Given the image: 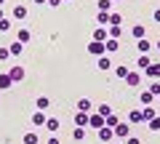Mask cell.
Returning <instances> with one entry per match:
<instances>
[{"instance_id": "cell-1", "label": "cell", "mask_w": 160, "mask_h": 144, "mask_svg": "<svg viewBox=\"0 0 160 144\" xmlns=\"http://www.w3.org/2000/svg\"><path fill=\"white\" fill-rule=\"evenodd\" d=\"M99 139H102V142H112L115 139V128H109V126L99 128Z\"/></svg>"}, {"instance_id": "cell-2", "label": "cell", "mask_w": 160, "mask_h": 144, "mask_svg": "<svg viewBox=\"0 0 160 144\" xmlns=\"http://www.w3.org/2000/svg\"><path fill=\"white\" fill-rule=\"evenodd\" d=\"M88 51H91V53H93V56H102V53H104V51H107V48H104V43H99V40H93V43H91V46H88Z\"/></svg>"}, {"instance_id": "cell-3", "label": "cell", "mask_w": 160, "mask_h": 144, "mask_svg": "<svg viewBox=\"0 0 160 144\" xmlns=\"http://www.w3.org/2000/svg\"><path fill=\"white\" fill-rule=\"evenodd\" d=\"M88 126H93V128H104V117L99 115V112H96V115H88Z\"/></svg>"}, {"instance_id": "cell-4", "label": "cell", "mask_w": 160, "mask_h": 144, "mask_svg": "<svg viewBox=\"0 0 160 144\" xmlns=\"http://www.w3.org/2000/svg\"><path fill=\"white\" fill-rule=\"evenodd\" d=\"M126 83H128V86H133V88H136L139 83H142V75H139V72H128V75H126Z\"/></svg>"}, {"instance_id": "cell-5", "label": "cell", "mask_w": 160, "mask_h": 144, "mask_svg": "<svg viewBox=\"0 0 160 144\" xmlns=\"http://www.w3.org/2000/svg\"><path fill=\"white\" fill-rule=\"evenodd\" d=\"M75 123H78V128L88 126V112H78V115H75Z\"/></svg>"}, {"instance_id": "cell-6", "label": "cell", "mask_w": 160, "mask_h": 144, "mask_svg": "<svg viewBox=\"0 0 160 144\" xmlns=\"http://www.w3.org/2000/svg\"><path fill=\"white\" fill-rule=\"evenodd\" d=\"M144 117H142V110H131L128 112V123H142Z\"/></svg>"}, {"instance_id": "cell-7", "label": "cell", "mask_w": 160, "mask_h": 144, "mask_svg": "<svg viewBox=\"0 0 160 144\" xmlns=\"http://www.w3.org/2000/svg\"><path fill=\"white\" fill-rule=\"evenodd\" d=\"M115 136H128V123H118L115 126Z\"/></svg>"}, {"instance_id": "cell-8", "label": "cell", "mask_w": 160, "mask_h": 144, "mask_svg": "<svg viewBox=\"0 0 160 144\" xmlns=\"http://www.w3.org/2000/svg\"><path fill=\"white\" fill-rule=\"evenodd\" d=\"M155 115H158V112H155V110H152V107H149V104H147V107H144V110H142V117H144V120H147V123H149V120H152V117H155Z\"/></svg>"}, {"instance_id": "cell-9", "label": "cell", "mask_w": 160, "mask_h": 144, "mask_svg": "<svg viewBox=\"0 0 160 144\" xmlns=\"http://www.w3.org/2000/svg\"><path fill=\"white\" fill-rule=\"evenodd\" d=\"M99 69H112V62H109V56H99Z\"/></svg>"}, {"instance_id": "cell-10", "label": "cell", "mask_w": 160, "mask_h": 144, "mask_svg": "<svg viewBox=\"0 0 160 144\" xmlns=\"http://www.w3.org/2000/svg\"><path fill=\"white\" fill-rule=\"evenodd\" d=\"M147 75L149 77H160V64H149V67H147Z\"/></svg>"}, {"instance_id": "cell-11", "label": "cell", "mask_w": 160, "mask_h": 144, "mask_svg": "<svg viewBox=\"0 0 160 144\" xmlns=\"http://www.w3.org/2000/svg\"><path fill=\"white\" fill-rule=\"evenodd\" d=\"M22 77H24V69L22 67H13L11 69V80H22Z\"/></svg>"}, {"instance_id": "cell-12", "label": "cell", "mask_w": 160, "mask_h": 144, "mask_svg": "<svg viewBox=\"0 0 160 144\" xmlns=\"http://www.w3.org/2000/svg\"><path fill=\"white\" fill-rule=\"evenodd\" d=\"M149 48H152V46H149V40H147V37H142V40H139V51H142V53H149Z\"/></svg>"}, {"instance_id": "cell-13", "label": "cell", "mask_w": 160, "mask_h": 144, "mask_svg": "<svg viewBox=\"0 0 160 144\" xmlns=\"http://www.w3.org/2000/svg\"><path fill=\"white\" fill-rule=\"evenodd\" d=\"M93 40L104 43V40H107V29H96V32H93Z\"/></svg>"}, {"instance_id": "cell-14", "label": "cell", "mask_w": 160, "mask_h": 144, "mask_svg": "<svg viewBox=\"0 0 160 144\" xmlns=\"http://www.w3.org/2000/svg\"><path fill=\"white\" fill-rule=\"evenodd\" d=\"M78 110L80 112H88V110H91V102H88V99H80V102H78Z\"/></svg>"}, {"instance_id": "cell-15", "label": "cell", "mask_w": 160, "mask_h": 144, "mask_svg": "<svg viewBox=\"0 0 160 144\" xmlns=\"http://www.w3.org/2000/svg\"><path fill=\"white\" fill-rule=\"evenodd\" d=\"M149 64H152V62H149V56H147V53H142V56H139V67H142V69H147Z\"/></svg>"}, {"instance_id": "cell-16", "label": "cell", "mask_w": 160, "mask_h": 144, "mask_svg": "<svg viewBox=\"0 0 160 144\" xmlns=\"http://www.w3.org/2000/svg\"><path fill=\"white\" fill-rule=\"evenodd\" d=\"M104 123H107L109 128H115V126H118L120 120H118V115H107V117H104Z\"/></svg>"}, {"instance_id": "cell-17", "label": "cell", "mask_w": 160, "mask_h": 144, "mask_svg": "<svg viewBox=\"0 0 160 144\" xmlns=\"http://www.w3.org/2000/svg\"><path fill=\"white\" fill-rule=\"evenodd\" d=\"M46 120H48V117L43 115V112H38V115L32 117V123H35V126H43V123H46Z\"/></svg>"}, {"instance_id": "cell-18", "label": "cell", "mask_w": 160, "mask_h": 144, "mask_svg": "<svg viewBox=\"0 0 160 144\" xmlns=\"http://www.w3.org/2000/svg\"><path fill=\"white\" fill-rule=\"evenodd\" d=\"M133 37H136V40H142V37H144V27H142V24L133 27Z\"/></svg>"}, {"instance_id": "cell-19", "label": "cell", "mask_w": 160, "mask_h": 144, "mask_svg": "<svg viewBox=\"0 0 160 144\" xmlns=\"http://www.w3.org/2000/svg\"><path fill=\"white\" fill-rule=\"evenodd\" d=\"M11 75H0V88H8V86H11Z\"/></svg>"}, {"instance_id": "cell-20", "label": "cell", "mask_w": 160, "mask_h": 144, "mask_svg": "<svg viewBox=\"0 0 160 144\" xmlns=\"http://www.w3.org/2000/svg\"><path fill=\"white\" fill-rule=\"evenodd\" d=\"M99 8L109 13V8H112V0H99Z\"/></svg>"}, {"instance_id": "cell-21", "label": "cell", "mask_w": 160, "mask_h": 144, "mask_svg": "<svg viewBox=\"0 0 160 144\" xmlns=\"http://www.w3.org/2000/svg\"><path fill=\"white\" fill-rule=\"evenodd\" d=\"M24 144H38V133H27L24 136Z\"/></svg>"}, {"instance_id": "cell-22", "label": "cell", "mask_w": 160, "mask_h": 144, "mask_svg": "<svg viewBox=\"0 0 160 144\" xmlns=\"http://www.w3.org/2000/svg\"><path fill=\"white\" fill-rule=\"evenodd\" d=\"M13 16H16V19H24V16H27V8H24V6H19L16 11H13Z\"/></svg>"}, {"instance_id": "cell-23", "label": "cell", "mask_w": 160, "mask_h": 144, "mask_svg": "<svg viewBox=\"0 0 160 144\" xmlns=\"http://www.w3.org/2000/svg\"><path fill=\"white\" fill-rule=\"evenodd\" d=\"M149 128H152V131H160V117H158V115L149 120Z\"/></svg>"}, {"instance_id": "cell-24", "label": "cell", "mask_w": 160, "mask_h": 144, "mask_svg": "<svg viewBox=\"0 0 160 144\" xmlns=\"http://www.w3.org/2000/svg\"><path fill=\"white\" fill-rule=\"evenodd\" d=\"M152 99H155V96H152L149 91H147V93H142V104H144V107H147V104H152Z\"/></svg>"}, {"instance_id": "cell-25", "label": "cell", "mask_w": 160, "mask_h": 144, "mask_svg": "<svg viewBox=\"0 0 160 144\" xmlns=\"http://www.w3.org/2000/svg\"><path fill=\"white\" fill-rule=\"evenodd\" d=\"M99 24H109V13L107 11H99Z\"/></svg>"}, {"instance_id": "cell-26", "label": "cell", "mask_w": 160, "mask_h": 144, "mask_svg": "<svg viewBox=\"0 0 160 144\" xmlns=\"http://www.w3.org/2000/svg\"><path fill=\"white\" fill-rule=\"evenodd\" d=\"M115 75H118V77H123V80H126V75H128V67H118V69H115Z\"/></svg>"}, {"instance_id": "cell-27", "label": "cell", "mask_w": 160, "mask_h": 144, "mask_svg": "<svg viewBox=\"0 0 160 144\" xmlns=\"http://www.w3.org/2000/svg\"><path fill=\"white\" fill-rule=\"evenodd\" d=\"M46 107H48V99H46V96H40V99H38V110L43 112V110H46Z\"/></svg>"}, {"instance_id": "cell-28", "label": "cell", "mask_w": 160, "mask_h": 144, "mask_svg": "<svg viewBox=\"0 0 160 144\" xmlns=\"http://www.w3.org/2000/svg\"><path fill=\"white\" fill-rule=\"evenodd\" d=\"M29 40V32L27 29H19V43H27Z\"/></svg>"}, {"instance_id": "cell-29", "label": "cell", "mask_w": 160, "mask_h": 144, "mask_svg": "<svg viewBox=\"0 0 160 144\" xmlns=\"http://www.w3.org/2000/svg\"><path fill=\"white\" fill-rule=\"evenodd\" d=\"M99 115H102V117H107V115H112V110H109L107 104H102V107H99Z\"/></svg>"}, {"instance_id": "cell-30", "label": "cell", "mask_w": 160, "mask_h": 144, "mask_svg": "<svg viewBox=\"0 0 160 144\" xmlns=\"http://www.w3.org/2000/svg\"><path fill=\"white\" fill-rule=\"evenodd\" d=\"M120 35H123V29H120V27H112V29H109V37H115V40H118Z\"/></svg>"}, {"instance_id": "cell-31", "label": "cell", "mask_w": 160, "mask_h": 144, "mask_svg": "<svg viewBox=\"0 0 160 144\" xmlns=\"http://www.w3.org/2000/svg\"><path fill=\"white\" fill-rule=\"evenodd\" d=\"M109 24H112V27H120V16L118 13H109Z\"/></svg>"}, {"instance_id": "cell-32", "label": "cell", "mask_w": 160, "mask_h": 144, "mask_svg": "<svg viewBox=\"0 0 160 144\" xmlns=\"http://www.w3.org/2000/svg\"><path fill=\"white\" fill-rule=\"evenodd\" d=\"M46 126H48V131H56V128H59V120H53V117H51V120H46Z\"/></svg>"}, {"instance_id": "cell-33", "label": "cell", "mask_w": 160, "mask_h": 144, "mask_svg": "<svg viewBox=\"0 0 160 144\" xmlns=\"http://www.w3.org/2000/svg\"><path fill=\"white\" fill-rule=\"evenodd\" d=\"M11 53H13V56H19V53H22V43H13V46H11Z\"/></svg>"}, {"instance_id": "cell-34", "label": "cell", "mask_w": 160, "mask_h": 144, "mask_svg": "<svg viewBox=\"0 0 160 144\" xmlns=\"http://www.w3.org/2000/svg\"><path fill=\"white\" fill-rule=\"evenodd\" d=\"M149 93H152V96H158V93H160V83H152V86H149Z\"/></svg>"}, {"instance_id": "cell-35", "label": "cell", "mask_w": 160, "mask_h": 144, "mask_svg": "<svg viewBox=\"0 0 160 144\" xmlns=\"http://www.w3.org/2000/svg\"><path fill=\"white\" fill-rule=\"evenodd\" d=\"M126 144H142V142H139L136 136H126Z\"/></svg>"}, {"instance_id": "cell-36", "label": "cell", "mask_w": 160, "mask_h": 144, "mask_svg": "<svg viewBox=\"0 0 160 144\" xmlns=\"http://www.w3.org/2000/svg\"><path fill=\"white\" fill-rule=\"evenodd\" d=\"M8 53H11V51H6V48H0V59H6Z\"/></svg>"}, {"instance_id": "cell-37", "label": "cell", "mask_w": 160, "mask_h": 144, "mask_svg": "<svg viewBox=\"0 0 160 144\" xmlns=\"http://www.w3.org/2000/svg\"><path fill=\"white\" fill-rule=\"evenodd\" d=\"M48 144H59V139H48Z\"/></svg>"}, {"instance_id": "cell-38", "label": "cell", "mask_w": 160, "mask_h": 144, "mask_svg": "<svg viewBox=\"0 0 160 144\" xmlns=\"http://www.w3.org/2000/svg\"><path fill=\"white\" fill-rule=\"evenodd\" d=\"M155 19H158V22H160V11H155Z\"/></svg>"}, {"instance_id": "cell-39", "label": "cell", "mask_w": 160, "mask_h": 144, "mask_svg": "<svg viewBox=\"0 0 160 144\" xmlns=\"http://www.w3.org/2000/svg\"><path fill=\"white\" fill-rule=\"evenodd\" d=\"M158 51H160V40H158Z\"/></svg>"}, {"instance_id": "cell-40", "label": "cell", "mask_w": 160, "mask_h": 144, "mask_svg": "<svg viewBox=\"0 0 160 144\" xmlns=\"http://www.w3.org/2000/svg\"><path fill=\"white\" fill-rule=\"evenodd\" d=\"M0 6H3V0H0Z\"/></svg>"}]
</instances>
